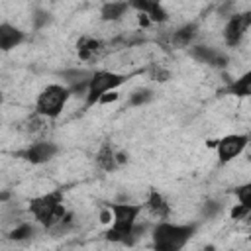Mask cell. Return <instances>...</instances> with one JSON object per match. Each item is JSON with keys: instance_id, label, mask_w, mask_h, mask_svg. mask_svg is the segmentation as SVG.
Instances as JSON below:
<instances>
[{"instance_id": "obj_1", "label": "cell", "mask_w": 251, "mask_h": 251, "mask_svg": "<svg viewBox=\"0 0 251 251\" xmlns=\"http://www.w3.org/2000/svg\"><path fill=\"white\" fill-rule=\"evenodd\" d=\"M112 214V227L104 233L108 241L131 245L139 233H143V226L137 227V218L141 214V204H108Z\"/></svg>"}, {"instance_id": "obj_2", "label": "cell", "mask_w": 251, "mask_h": 251, "mask_svg": "<svg viewBox=\"0 0 251 251\" xmlns=\"http://www.w3.org/2000/svg\"><path fill=\"white\" fill-rule=\"evenodd\" d=\"M196 224H171L159 222L153 227V247L159 251H178L196 233Z\"/></svg>"}, {"instance_id": "obj_3", "label": "cell", "mask_w": 251, "mask_h": 251, "mask_svg": "<svg viewBox=\"0 0 251 251\" xmlns=\"http://www.w3.org/2000/svg\"><path fill=\"white\" fill-rule=\"evenodd\" d=\"M29 212L35 218V222L41 224L45 229L53 227L67 214V208L63 204V190H51L47 194L31 198Z\"/></svg>"}, {"instance_id": "obj_4", "label": "cell", "mask_w": 251, "mask_h": 251, "mask_svg": "<svg viewBox=\"0 0 251 251\" xmlns=\"http://www.w3.org/2000/svg\"><path fill=\"white\" fill-rule=\"evenodd\" d=\"M69 98H71V90L67 86H63V84H47L39 92V96L35 100V114H39V116H43L47 120H55L63 112V108H65Z\"/></svg>"}, {"instance_id": "obj_5", "label": "cell", "mask_w": 251, "mask_h": 251, "mask_svg": "<svg viewBox=\"0 0 251 251\" xmlns=\"http://www.w3.org/2000/svg\"><path fill=\"white\" fill-rule=\"evenodd\" d=\"M127 80V75L122 73H114V71H94L90 82H88V90H86V106H94L98 104L100 96L116 90L118 86H122Z\"/></svg>"}, {"instance_id": "obj_6", "label": "cell", "mask_w": 251, "mask_h": 251, "mask_svg": "<svg viewBox=\"0 0 251 251\" xmlns=\"http://www.w3.org/2000/svg\"><path fill=\"white\" fill-rule=\"evenodd\" d=\"M57 151H59V147L53 141H35V143H29L27 147L20 149L16 155L31 165H43V163H49L57 155Z\"/></svg>"}, {"instance_id": "obj_7", "label": "cell", "mask_w": 251, "mask_h": 251, "mask_svg": "<svg viewBox=\"0 0 251 251\" xmlns=\"http://www.w3.org/2000/svg\"><path fill=\"white\" fill-rule=\"evenodd\" d=\"M247 141H249L247 133H229V135H224L222 139H218L216 141V151H218L220 161L227 163V161L235 159L247 147Z\"/></svg>"}, {"instance_id": "obj_8", "label": "cell", "mask_w": 251, "mask_h": 251, "mask_svg": "<svg viewBox=\"0 0 251 251\" xmlns=\"http://www.w3.org/2000/svg\"><path fill=\"white\" fill-rule=\"evenodd\" d=\"M251 25V14L249 12H243V14H233L226 27H224V41L229 45V47H235L239 45V41L243 39L245 31L249 29Z\"/></svg>"}, {"instance_id": "obj_9", "label": "cell", "mask_w": 251, "mask_h": 251, "mask_svg": "<svg viewBox=\"0 0 251 251\" xmlns=\"http://www.w3.org/2000/svg\"><path fill=\"white\" fill-rule=\"evenodd\" d=\"M92 75H94L92 69H65V71L61 73V76H63L65 82H67V88L71 90V94H76V96H78V94H80V96L86 94L88 82H90Z\"/></svg>"}, {"instance_id": "obj_10", "label": "cell", "mask_w": 251, "mask_h": 251, "mask_svg": "<svg viewBox=\"0 0 251 251\" xmlns=\"http://www.w3.org/2000/svg\"><path fill=\"white\" fill-rule=\"evenodd\" d=\"M190 57H194L196 61L206 63L210 67H216V69H224L227 65V57L222 51L212 49L208 45H192L190 47Z\"/></svg>"}, {"instance_id": "obj_11", "label": "cell", "mask_w": 251, "mask_h": 251, "mask_svg": "<svg viewBox=\"0 0 251 251\" xmlns=\"http://www.w3.org/2000/svg\"><path fill=\"white\" fill-rule=\"evenodd\" d=\"M25 39V33L12 25V24H0V51H12Z\"/></svg>"}, {"instance_id": "obj_12", "label": "cell", "mask_w": 251, "mask_h": 251, "mask_svg": "<svg viewBox=\"0 0 251 251\" xmlns=\"http://www.w3.org/2000/svg\"><path fill=\"white\" fill-rule=\"evenodd\" d=\"M145 208L151 212V216H155V218H159V220H169V216H171V204H169V202L165 200V196H163L161 192H157L155 188L149 190Z\"/></svg>"}, {"instance_id": "obj_13", "label": "cell", "mask_w": 251, "mask_h": 251, "mask_svg": "<svg viewBox=\"0 0 251 251\" xmlns=\"http://www.w3.org/2000/svg\"><path fill=\"white\" fill-rule=\"evenodd\" d=\"M102 47H104V43H102L100 39H94V37L84 35V37H80V39L76 41V53H78V59H82V61H90V59H94V57L102 51Z\"/></svg>"}, {"instance_id": "obj_14", "label": "cell", "mask_w": 251, "mask_h": 251, "mask_svg": "<svg viewBox=\"0 0 251 251\" xmlns=\"http://www.w3.org/2000/svg\"><path fill=\"white\" fill-rule=\"evenodd\" d=\"M129 10L127 0H116V2H106L100 8V18L102 22H118L126 16V12Z\"/></svg>"}, {"instance_id": "obj_15", "label": "cell", "mask_w": 251, "mask_h": 251, "mask_svg": "<svg viewBox=\"0 0 251 251\" xmlns=\"http://www.w3.org/2000/svg\"><path fill=\"white\" fill-rule=\"evenodd\" d=\"M96 165L106 171V173H112L118 169V163H116V149L110 145V143H102V147L98 149L96 153Z\"/></svg>"}, {"instance_id": "obj_16", "label": "cell", "mask_w": 251, "mask_h": 251, "mask_svg": "<svg viewBox=\"0 0 251 251\" xmlns=\"http://www.w3.org/2000/svg\"><path fill=\"white\" fill-rule=\"evenodd\" d=\"M196 33H198V25L190 22V24H184L178 29H175L173 35H171V41L175 45H178V47H188L192 43V39H194Z\"/></svg>"}, {"instance_id": "obj_17", "label": "cell", "mask_w": 251, "mask_h": 251, "mask_svg": "<svg viewBox=\"0 0 251 251\" xmlns=\"http://www.w3.org/2000/svg\"><path fill=\"white\" fill-rule=\"evenodd\" d=\"M226 92H227V94L241 96V98H247V96L251 94V73H245L243 76L231 80V82L226 86Z\"/></svg>"}, {"instance_id": "obj_18", "label": "cell", "mask_w": 251, "mask_h": 251, "mask_svg": "<svg viewBox=\"0 0 251 251\" xmlns=\"http://www.w3.org/2000/svg\"><path fill=\"white\" fill-rule=\"evenodd\" d=\"M33 235H35V227L27 222H22V224H18L16 227H12L8 231L10 241H25V239H31Z\"/></svg>"}, {"instance_id": "obj_19", "label": "cell", "mask_w": 251, "mask_h": 251, "mask_svg": "<svg viewBox=\"0 0 251 251\" xmlns=\"http://www.w3.org/2000/svg\"><path fill=\"white\" fill-rule=\"evenodd\" d=\"M153 98H155V94H153L151 88H137V90L131 92L127 104H129V106H143V104L151 102Z\"/></svg>"}, {"instance_id": "obj_20", "label": "cell", "mask_w": 251, "mask_h": 251, "mask_svg": "<svg viewBox=\"0 0 251 251\" xmlns=\"http://www.w3.org/2000/svg\"><path fill=\"white\" fill-rule=\"evenodd\" d=\"M45 122H47V118H43V116H39V114L33 112V114L24 122V129H25L27 133H37V131L43 129Z\"/></svg>"}, {"instance_id": "obj_21", "label": "cell", "mask_w": 251, "mask_h": 251, "mask_svg": "<svg viewBox=\"0 0 251 251\" xmlns=\"http://www.w3.org/2000/svg\"><path fill=\"white\" fill-rule=\"evenodd\" d=\"M235 196H237L239 204H243V206L251 208V184H249V182H247V184L237 186V188H235Z\"/></svg>"}, {"instance_id": "obj_22", "label": "cell", "mask_w": 251, "mask_h": 251, "mask_svg": "<svg viewBox=\"0 0 251 251\" xmlns=\"http://www.w3.org/2000/svg\"><path fill=\"white\" fill-rule=\"evenodd\" d=\"M220 210H222V204L216 202V200H210V202H206V204L202 206V216H204V218H214Z\"/></svg>"}, {"instance_id": "obj_23", "label": "cell", "mask_w": 251, "mask_h": 251, "mask_svg": "<svg viewBox=\"0 0 251 251\" xmlns=\"http://www.w3.org/2000/svg\"><path fill=\"white\" fill-rule=\"evenodd\" d=\"M49 12H45V10H37L35 12V16H33V27L35 29H41L43 25H47L49 24Z\"/></svg>"}, {"instance_id": "obj_24", "label": "cell", "mask_w": 251, "mask_h": 251, "mask_svg": "<svg viewBox=\"0 0 251 251\" xmlns=\"http://www.w3.org/2000/svg\"><path fill=\"white\" fill-rule=\"evenodd\" d=\"M249 212H251V208H247L243 204H235L231 208V220H245L249 216Z\"/></svg>"}, {"instance_id": "obj_25", "label": "cell", "mask_w": 251, "mask_h": 251, "mask_svg": "<svg viewBox=\"0 0 251 251\" xmlns=\"http://www.w3.org/2000/svg\"><path fill=\"white\" fill-rule=\"evenodd\" d=\"M151 76L155 78V80H159V82H165V80H169V71H165V69H161V67H153L151 69Z\"/></svg>"}, {"instance_id": "obj_26", "label": "cell", "mask_w": 251, "mask_h": 251, "mask_svg": "<svg viewBox=\"0 0 251 251\" xmlns=\"http://www.w3.org/2000/svg\"><path fill=\"white\" fill-rule=\"evenodd\" d=\"M118 98H120V94H118V92H114V90H110V92H106V94H102V96H100L98 104H108V102H114V100H118Z\"/></svg>"}, {"instance_id": "obj_27", "label": "cell", "mask_w": 251, "mask_h": 251, "mask_svg": "<svg viewBox=\"0 0 251 251\" xmlns=\"http://www.w3.org/2000/svg\"><path fill=\"white\" fill-rule=\"evenodd\" d=\"M116 163H118V167L127 163V153L126 151H116Z\"/></svg>"}, {"instance_id": "obj_28", "label": "cell", "mask_w": 251, "mask_h": 251, "mask_svg": "<svg viewBox=\"0 0 251 251\" xmlns=\"http://www.w3.org/2000/svg\"><path fill=\"white\" fill-rule=\"evenodd\" d=\"M10 196H12V194H10L8 190H2V192H0V202H8Z\"/></svg>"}, {"instance_id": "obj_29", "label": "cell", "mask_w": 251, "mask_h": 251, "mask_svg": "<svg viewBox=\"0 0 251 251\" xmlns=\"http://www.w3.org/2000/svg\"><path fill=\"white\" fill-rule=\"evenodd\" d=\"M141 2H149V4H161L163 0H141Z\"/></svg>"}, {"instance_id": "obj_30", "label": "cell", "mask_w": 251, "mask_h": 251, "mask_svg": "<svg viewBox=\"0 0 251 251\" xmlns=\"http://www.w3.org/2000/svg\"><path fill=\"white\" fill-rule=\"evenodd\" d=\"M0 102H2V92H0Z\"/></svg>"}]
</instances>
